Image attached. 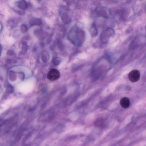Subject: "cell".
I'll return each instance as SVG.
<instances>
[{"label":"cell","instance_id":"6da1fadb","mask_svg":"<svg viewBox=\"0 0 146 146\" xmlns=\"http://www.w3.org/2000/svg\"><path fill=\"white\" fill-rule=\"evenodd\" d=\"M60 76V74L59 71L57 69L52 68L48 72L47 77L49 80L53 81L58 79Z\"/></svg>","mask_w":146,"mask_h":146},{"label":"cell","instance_id":"7a4b0ae2","mask_svg":"<svg viewBox=\"0 0 146 146\" xmlns=\"http://www.w3.org/2000/svg\"><path fill=\"white\" fill-rule=\"evenodd\" d=\"M140 73L137 70H133L129 72L128 75L129 80L132 82L138 81L140 78Z\"/></svg>","mask_w":146,"mask_h":146},{"label":"cell","instance_id":"3957f363","mask_svg":"<svg viewBox=\"0 0 146 146\" xmlns=\"http://www.w3.org/2000/svg\"><path fill=\"white\" fill-rule=\"evenodd\" d=\"M94 125L98 127L103 128L106 125V122L105 120L101 118H98L95 121Z\"/></svg>","mask_w":146,"mask_h":146},{"label":"cell","instance_id":"277c9868","mask_svg":"<svg viewBox=\"0 0 146 146\" xmlns=\"http://www.w3.org/2000/svg\"><path fill=\"white\" fill-rule=\"evenodd\" d=\"M130 103L129 98L126 97L122 98L120 101V104L123 108H128L130 105Z\"/></svg>","mask_w":146,"mask_h":146},{"label":"cell","instance_id":"5b68a950","mask_svg":"<svg viewBox=\"0 0 146 146\" xmlns=\"http://www.w3.org/2000/svg\"><path fill=\"white\" fill-rule=\"evenodd\" d=\"M17 6L19 9H24L27 8V4L25 1L24 0H21L18 2Z\"/></svg>","mask_w":146,"mask_h":146},{"label":"cell","instance_id":"8992f818","mask_svg":"<svg viewBox=\"0 0 146 146\" xmlns=\"http://www.w3.org/2000/svg\"><path fill=\"white\" fill-rule=\"evenodd\" d=\"M98 15L104 17H106L107 16V13L105 11L103 10L99 11L98 12Z\"/></svg>","mask_w":146,"mask_h":146}]
</instances>
